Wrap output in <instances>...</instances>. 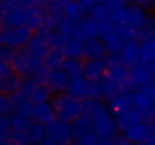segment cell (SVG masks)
<instances>
[{"mask_svg": "<svg viewBox=\"0 0 155 145\" xmlns=\"http://www.w3.org/2000/svg\"><path fill=\"white\" fill-rule=\"evenodd\" d=\"M110 12H111V9L105 5V3H98L92 11H91V17L92 18H95L97 21H100L101 24L105 23V21H108V18H110Z\"/></svg>", "mask_w": 155, "mask_h": 145, "instance_id": "f1b7e54d", "label": "cell"}, {"mask_svg": "<svg viewBox=\"0 0 155 145\" xmlns=\"http://www.w3.org/2000/svg\"><path fill=\"white\" fill-rule=\"evenodd\" d=\"M63 53L66 57H77V59H81L84 56V41L77 38V36H72L68 40L66 46L63 48Z\"/></svg>", "mask_w": 155, "mask_h": 145, "instance_id": "d4e9b609", "label": "cell"}, {"mask_svg": "<svg viewBox=\"0 0 155 145\" xmlns=\"http://www.w3.org/2000/svg\"><path fill=\"white\" fill-rule=\"evenodd\" d=\"M140 62L146 65L155 64V38L140 41Z\"/></svg>", "mask_w": 155, "mask_h": 145, "instance_id": "cb8c5ba5", "label": "cell"}, {"mask_svg": "<svg viewBox=\"0 0 155 145\" xmlns=\"http://www.w3.org/2000/svg\"><path fill=\"white\" fill-rule=\"evenodd\" d=\"M0 144H12L11 132H0Z\"/></svg>", "mask_w": 155, "mask_h": 145, "instance_id": "d590c367", "label": "cell"}, {"mask_svg": "<svg viewBox=\"0 0 155 145\" xmlns=\"http://www.w3.org/2000/svg\"><path fill=\"white\" fill-rule=\"evenodd\" d=\"M15 112V104L12 95H8V92H0V113L2 115H12Z\"/></svg>", "mask_w": 155, "mask_h": 145, "instance_id": "f546056e", "label": "cell"}, {"mask_svg": "<svg viewBox=\"0 0 155 145\" xmlns=\"http://www.w3.org/2000/svg\"><path fill=\"white\" fill-rule=\"evenodd\" d=\"M151 68H152V71H154V76H155V64H152V65H151Z\"/></svg>", "mask_w": 155, "mask_h": 145, "instance_id": "ab89813d", "label": "cell"}, {"mask_svg": "<svg viewBox=\"0 0 155 145\" xmlns=\"http://www.w3.org/2000/svg\"><path fill=\"white\" fill-rule=\"evenodd\" d=\"M124 136L130 142L136 144H155V133L152 132V126L146 121H140L124 132Z\"/></svg>", "mask_w": 155, "mask_h": 145, "instance_id": "7c38bea8", "label": "cell"}, {"mask_svg": "<svg viewBox=\"0 0 155 145\" xmlns=\"http://www.w3.org/2000/svg\"><path fill=\"white\" fill-rule=\"evenodd\" d=\"M133 106L143 115L145 121L155 119V83L133 88L131 91Z\"/></svg>", "mask_w": 155, "mask_h": 145, "instance_id": "5b68a950", "label": "cell"}, {"mask_svg": "<svg viewBox=\"0 0 155 145\" xmlns=\"http://www.w3.org/2000/svg\"><path fill=\"white\" fill-rule=\"evenodd\" d=\"M74 141L72 126L63 119H53L47 124V135L44 144H69Z\"/></svg>", "mask_w": 155, "mask_h": 145, "instance_id": "30bf717a", "label": "cell"}, {"mask_svg": "<svg viewBox=\"0 0 155 145\" xmlns=\"http://www.w3.org/2000/svg\"><path fill=\"white\" fill-rule=\"evenodd\" d=\"M3 15H5V12H3V8H2V5H0V24H3Z\"/></svg>", "mask_w": 155, "mask_h": 145, "instance_id": "74e56055", "label": "cell"}, {"mask_svg": "<svg viewBox=\"0 0 155 145\" xmlns=\"http://www.w3.org/2000/svg\"><path fill=\"white\" fill-rule=\"evenodd\" d=\"M53 106L56 110V116L68 123H72L84 112V104L80 101V98L74 97L72 94H59L53 100Z\"/></svg>", "mask_w": 155, "mask_h": 145, "instance_id": "8992f818", "label": "cell"}, {"mask_svg": "<svg viewBox=\"0 0 155 145\" xmlns=\"http://www.w3.org/2000/svg\"><path fill=\"white\" fill-rule=\"evenodd\" d=\"M131 2H133V3H136V5L145 6V8H148V6L154 5V0H131Z\"/></svg>", "mask_w": 155, "mask_h": 145, "instance_id": "8d00e7d4", "label": "cell"}, {"mask_svg": "<svg viewBox=\"0 0 155 145\" xmlns=\"http://www.w3.org/2000/svg\"><path fill=\"white\" fill-rule=\"evenodd\" d=\"M152 6H154V8H155V0H154V5H152Z\"/></svg>", "mask_w": 155, "mask_h": 145, "instance_id": "b9f144b4", "label": "cell"}, {"mask_svg": "<svg viewBox=\"0 0 155 145\" xmlns=\"http://www.w3.org/2000/svg\"><path fill=\"white\" fill-rule=\"evenodd\" d=\"M56 116V110H54V106L50 104L48 101H41V103H35V109H33V116L32 119L35 121H39V123H44V124H48L51 123Z\"/></svg>", "mask_w": 155, "mask_h": 145, "instance_id": "ffe728a7", "label": "cell"}, {"mask_svg": "<svg viewBox=\"0 0 155 145\" xmlns=\"http://www.w3.org/2000/svg\"><path fill=\"white\" fill-rule=\"evenodd\" d=\"M151 126H152V132H154V133H155V119H154V123H152Z\"/></svg>", "mask_w": 155, "mask_h": 145, "instance_id": "f35d334b", "label": "cell"}, {"mask_svg": "<svg viewBox=\"0 0 155 145\" xmlns=\"http://www.w3.org/2000/svg\"><path fill=\"white\" fill-rule=\"evenodd\" d=\"M86 11L83 9V6L80 5L78 0H68L66 3V9H65V17L74 21H80L83 20V14Z\"/></svg>", "mask_w": 155, "mask_h": 145, "instance_id": "4316f807", "label": "cell"}, {"mask_svg": "<svg viewBox=\"0 0 155 145\" xmlns=\"http://www.w3.org/2000/svg\"><path fill=\"white\" fill-rule=\"evenodd\" d=\"M80 2V5L83 6V9L86 11V12H91L98 3H101L103 0H78Z\"/></svg>", "mask_w": 155, "mask_h": 145, "instance_id": "836d02e7", "label": "cell"}, {"mask_svg": "<svg viewBox=\"0 0 155 145\" xmlns=\"http://www.w3.org/2000/svg\"><path fill=\"white\" fill-rule=\"evenodd\" d=\"M27 135H29L30 144H44L45 135H47V124L33 119L27 130Z\"/></svg>", "mask_w": 155, "mask_h": 145, "instance_id": "603a6c76", "label": "cell"}, {"mask_svg": "<svg viewBox=\"0 0 155 145\" xmlns=\"http://www.w3.org/2000/svg\"><path fill=\"white\" fill-rule=\"evenodd\" d=\"M107 73V60L105 59H87L84 64V77L100 82Z\"/></svg>", "mask_w": 155, "mask_h": 145, "instance_id": "e0dca14e", "label": "cell"}, {"mask_svg": "<svg viewBox=\"0 0 155 145\" xmlns=\"http://www.w3.org/2000/svg\"><path fill=\"white\" fill-rule=\"evenodd\" d=\"M72 135L74 142L77 144H103L101 138L94 129L91 116L83 112L77 119L72 121Z\"/></svg>", "mask_w": 155, "mask_h": 145, "instance_id": "52a82bcc", "label": "cell"}, {"mask_svg": "<svg viewBox=\"0 0 155 145\" xmlns=\"http://www.w3.org/2000/svg\"><path fill=\"white\" fill-rule=\"evenodd\" d=\"M103 3H105L110 9H116V8L122 6L125 3V0H103Z\"/></svg>", "mask_w": 155, "mask_h": 145, "instance_id": "e575fe53", "label": "cell"}, {"mask_svg": "<svg viewBox=\"0 0 155 145\" xmlns=\"http://www.w3.org/2000/svg\"><path fill=\"white\" fill-rule=\"evenodd\" d=\"M155 80L154 71L151 65H146L143 62H139L133 67H130V83L133 88L143 86L148 83H152Z\"/></svg>", "mask_w": 155, "mask_h": 145, "instance_id": "4fadbf2b", "label": "cell"}, {"mask_svg": "<svg viewBox=\"0 0 155 145\" xmlns=\"http://www.w3.org/2000/svg\"><path fill=\"white\" fill-rule=\"evenodd\" d=\"M71 79L68 77V74L65 73L63 68H54V70H48L47 79H45V85L48 86V89L51 92L60 94L65 89H68Z\"/></svg>", "mask_w": 155, "mask_h": 145, "instance_id": "9a60e30c", "label": "cell"}, {"mask_svg": "<svg viewBox=\"0 0 155 145\" xmlns=\"http://www.w3.org/2000/svg\"><path fill=\"white\" fill-rule=\"evenodd\" d=\"M68 92L72 94L74 97L80 98V100H87V98H100L103 97V88H101V82H95L91 80L87 77H78L69 82L68 86Z\"/></svg>", "mask_w": 155, "mask_h": 145, "instance_id": "9c48e42d", "label": "cell"}, {"mask_svg": "<svg viewBox=\"0 0 155 145\" xmlns=\"http://www.w3.org/2000/svg\"><path fill=\"white\" fill-rule=\"evenodd\" d=\"M11 118L9 115H2L0 113V132H11Z\"/></svg>", "mask_w": 155, "mask_h": 145, "instance_id": "d6a6232c", "label": "cell"}, {"mask_svg": "<svg viewBox=\"0 0 155 145\" xmlns=\"http://www.w3.org/2000/svg\"><path fill=\"white\" fill-rule=\"evenodd\" d=\"M14 50H15V48L9 47V46H3V44H2V46H0V59L11 62L12 57H14V54H15Z\"/></svg>", "mask_w": 155, "mask_h": 145, "instance_id": "1f68e13d", "label": "cell"}, {"mask_svg": "<svg viewBox=\"0 0 155 145\" xmlns=\"http://www.w3.org/2000/svg\"><path fill=\"white\" fill-rule=\"evenodd\" d=\"M101 40L104 41L105 47L110 53H119L120 48L124 47L131 40H139V32L133 27L120 23L105 21L101 24Z\"/></svg>", "mask_w": 155, "mask_h": 145, "instance_id": "3957f363", "label": "cell"}, {"mask_svg": "<svg viewBox=\"0 0 155 145\" xmlns=\"http://www.w3.org/2000/svg\"><path fill=\"white\" fill-rule=\"evenodd\" d=\"M32 29L27 26H3L0 30V44L9 46V47L18 48L26 47L27 43L32 38Z\"/></svg>", "mask_w": 155, "mask_h": 145, "instance_id": "ba28073f", "label": "cell"}, {"mask_svg": "<svg viewBox=\"0 0 155 145\" xmlns=\"http://www.w3.org/2000/svg\"><path fill=\"white\" fill-rule=\"evenodd\" d=\"M63 60H65V53H63V50H59V48H50V51L44 57V64L48 70L62 68Z\"/></svg>", "mask_w": 155, "mask_h": 145, "instance_id": "484cf974", "label": "cell"}, {"mask_svg": "<svg viewBox=\"0 0 155 145\" xmlns=\"http://www.w3.org/2000/svg\"><path fill=\"white\" fill-rule=\"evenodd\" d=\"M18 91L23 92L24 95H27L35 103L47 101L50 98V94H51V91L48 89V86L45 83L38 82V80H35L32 77H26L24 80H21Z\"/></svg>", "mask_w": 155, "mask_h": 145, "instance_id": "8fae6325", "label": "cell"}, {"mask_svg": "<svg viewBox=\"0 0 155 145\" xmlns=\"http://www.w3.org/2000/svg\"><path fill=\"white\" fill-rule=\"evenodd\" d=\"M62 68L65 70V73L68 74V77L71 80L84 76V64L80 59H77V57H66L63 60Z\"/></svg>", "mask_w": 155, "mask_h": 145, "instance_id": "7402d4cb", "label": "cell"}, {"mask_svg": "<svg viewBox=\"0 0 155 145\" xmlns=\"http://www.w3.org/2000/svg\"><path fill=\"white\" fill-rule=\"evenodd\" d=\"M119 56L122 57V60L128 67H133V65L139 64L140 62V43L137 40L128 41L124 47L120 48Z\"/></svg>", "mask_w": 155, "mask_h": 145, "instance_id": "ac0fdd59", "label": "cell"}, {"mask_svg": "<svg viewBox=\"0 0 155 145\" xmlns=\"http://www.w3.org/2000/svg\"><path fill=\"white\" fill-rule=\"evenodd\" d=\"M101 33V23L97 21L95 18H86V20H80L78 21V27H77V38L80 40H89V38H95Z\"/></svg>", "mask_w": 155, "mask_h": 145, "instance_id": "2e32d148", "label": "cell"}, {"mask_svg": "<svg viewBox=\"0 0 155 145\" xmlns=\"http://www.w3.org/2000/svg\"><path fill=\"white\" fill-rule=\"evenodd\" d=\"M14 98V104H15V112L21 113V115H26L29 118L33 116V109H35V101H32L27 95H24L23 92L20 91H15L12 94Z\"/></svg>", "mask_w": 155, "mask_h": 145, "instance_id": "44dd1931", "label": "cell"}, {"mask_svg": "<svg viewBox=\"0 0 155 145\" xmlns=\"http://www.w3.org/2000/svg\"><path fill=\"white\" fill-rule=\"evenodd\" d=\"M14 73H15V70H14L12 64L8 62V60L0 59V80H5L6 77L12 76Z\"/></svg>", "mask_w": 155, "mask_h": 145, "instance_id": "4dcf8cb0", "label": "cell"}, {"mask_svg": "<svg viewBox=\"0 0 155 145\" xmlns=\"http://www.w3.org/2000/svg\"><path fill=\"white\" fill-rule=\"evenodd\" d=\"M84 112L91 116L92 124L98 136L101 138L103 144H114L117 138V123L114 115L111 113V107H108L98 98H87L84 100Z\"/></svg>", "mask_w": 155, "mask_h": 145, "instance_id": "6da1fadb", "label": "cell"}, {"mask_svg": "<svg viewBox=\"0 0 155 145\" xmlns=\"http://www.w3.org/2000/svg\"><path fill=\"white\" fill-rule=\"evenodd\" d=\"M68 0H47L45 5V26L53 29L57 26V23L65 18V9H66Z\"/></svg>", "mask_w": 155, "mask_h": 145, "instance_id": "5bb4252c", "label": "cell"}, {"mask_svg": "<svg viewBox=\"0 0 155 145\" xmlns=\"http://www.w3.org/2000/svg\"><path fill=\"white\" fill-rule=\"evenodd\" d=\"M77 27H78V21H74V20H69V18L65 17L57 23L56 30H59L60 33H63L68 38H72V36L77 35Z\"/></svg>", "mask_w": 155, "mask_h": 145, "instance_id": "83f0119b", "label": "cell"}, {"mask_svg": "<svg viewBox=\"0 0 155 145\" xmlns=\"http://www.w3.org/2000/svg\"><path fill=\"white\" fill-rule=\"evenodd\" d=\"M3 91V83H2V80H0V92Z\"/></svg>", "mask_w": 155, "mask_h": 145, "instance_id": "60d3db41", "label": "cell"}, {"mask_svg": "<svg viewBox=\"0 0 155 145\" xmlns=\"http://www.w3.org/2000/svg\"><path fill=\"white\" fill-rule=\"evenodd\" d=\"M149 20H151V17L148 15L145 6H140V5H136V3L122 5V6H119L116 9H111L110 18H108V21L127 24V26L133 27L137 32L145 29L148 26Z\"/></svg>", "mask_w": 155, "mask_h": 145, "instance_id": "277c9868", "label": "cell"}, {"mask_svg": "<svg viewBox=\"0 0 155 145\" xmlns=\"http://www.w3.org/2000/svg\"><path fill=\"white\" fill-rule=\"evenodd\" d=\"M15 73L21 77H32L38 82L45 83L47 74H48V68L45 67L44 60L41 57H38L36 54H33L27 47L18 48L11 60Z\"/></svg>", "mask_w": 155, "mask_h": 145, "instance_id": "7a4b0ae2", "label": "cell"}, {"mask_svg": "<svg viewBox=\"0 0 155 145\" xmlns=\"http://www.w3.org/2000/svg\"><path fill=\"white\" fill-rule=\"evenodd\" d=\"M108 50L103 40L100 38H89L84 40V57L87 59H104Z\"/></svg>", "mask_w": 155, "mask_h": 145, "instance_id": "d6986e66", "label": "cell"}]
</instances>
